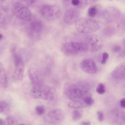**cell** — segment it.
<instances>
[{
	"mask_svg": "<svg viewBox=\"0 0 125 125\" xmlns=\"http://www.w3.org/2000/svg\"><path fill=\"white\" fill-rule=\"evenodd\" d=\"M83 101L86 104L88 105H91L93 104L94 102V100L90 96H88L85 97Z\"/></svg>",
	"mask_w": 125,
	"mask_h": 125,
	"instance_id": "7402d4cb",
	"label": "cell"
},
{
	"mask_svg": "<svg viewBox=\"0 0 125 125\" xmlns=\"http://www.w3.org/2000/svg\"><path fill=\"white\" fill-rule=\"evenodd\" d=\"M64 112L59 109L52 110L44 116L43 119L46 123L52 124H57L62 123L64 119Z\"/></svg>",
	"mask_w": 125,
	"mask_h": 125,
	"instance_id": "5b68a950",
	"label": "cell"
},
{
	"mask_svg": "<svg viewBox=\"0 0 125 125\" xmlns=\"http://www.w3.org/2000/svg\"><path fill=\"white\" fill-rule=\"evenodd\" d=\"M97 114L98 116V120L100 122L103 121L104 119V115L103 113L101 111H99L97 112Z\"/></svg>",
	"mask_w": 125,
	"mask_h": 125,
	"instance_id": "d4e9b609",
	"label": "cell"
},
{
	"mask_svg": "<svg viewBox=\"0 0 125 125\" xmlns=\"http://www.w3.org/2000/svg\"><path fill=\"white\" fill-rule=\"evenodd\" d=\"M5 121L3 119L0 118V125H5Z\"/></svg>",
	"mask_w": 125,
	"mask_h": 125,
	"instance_id": "d6a6232c",
	"label": "cell"
},
{
	"mask_svg": "<svg viewBox=\"0 0 125 125\" xmlns=\"http://www.w3.org/2000/svg\"><path fill=\"white\" fill-rule=\"evenodd\" d=\"M125 56V52L124 51L121 52L117 57V59L120 60L123 59Z\"/></svg>",
	"mask_w": 125,
	"mask_h": 125,
	"instance_id": "83f0119b",
	"label": "cell"
},
{
	"mask_svg": "<svg viewBox=\"0 0 125 125\" xmlns=\"http://www.w3.org/2000/svg\"><path fill=\"white\" fill-rule=\"evenodd\" d=\"M60 7L55 5H46L41 9V13L42 16L49 21H53L57 19L61 13Z\"/></svg>",
	"mask_w": 125,
	"mask_h": 125,
	"instance_id": "52a82bcc",
	"label": "cell"
},
{
	"mask_svg": "<svg viewBox=\"0 0 125 125\" xmlns=\"http://www.w3.org/2000/svg\"><path fill=\"white\" fill-rule=\"evenodd\" d=\"M15 69L13 75V78L16 81L22 80L23 77L24 65L21 57L16 53L13 54Z\"/></svg>",
	"mask_w": 125,
	"mask_h": 125,
	"instance_id": "ba28073f",
	"label": "cell"
},
{
	"mask_svg": "<svg viewBox=\"0 0 125 125\" xmlns=\"http://www.w3.org/2000/svg\"><path fill=\"white\" fill-rule=\"evenodd\" d=\"M43 28L41 21L36 20L32 21L30 24L29 29L31 33H38L41 32Z\"/></svg>",
	"mask_w": 125,
	"mask_h": 125,
	"instance_id": "5bb4252c",
	"label": "cell"
},
{
	"mask_svg": "<svg viewBox=\"0 0 125 125\" xmlns=\"http://www.w3.org/2000/svg\"><path fill=\"white\" fill-rule=\"evenodd\" d=\"M78 10L75 8H72L67 10L65 13L63 20L66 24L73 25L75 23L79 16Z\"/></svg>",
	"mask_w": 125,
	"mask_h": 125,
	"instance_id": "30bf717a",
	"label": "cell"
},
{
	"mask_svg": "<svg viewBox=\"0 0 125 125\" xmlns=\"http://www.w3.org/2000/svg\"><path fill=\"white\" fill-rule=\"evenodd\" d=\"M3 37V35L1 34H0V41L2 39Z\"/></svg>",
	"mask_w": 125,
	"mask_h": 125,
	"instance_id": "e575fe53",
	"label": "cell"
},
{
	"mask_svg": "<svg viewBox=\"0 0 125 125\" xmlns=\"http://www.w3.org/2000/svg\"><path fill=\"white\" fill-rule=\"evenodd\" d=\"M82 117L81 113L78 110L75 109L73 112V120H77L80 119Z\"/></svg>",
	"mask_w": 125,
	"mask_h": 125,
	"instance_id": "44dd1931",
	"label": "cell"
},
{
	"mask_svg": "<svg viewBox=\"0 0 125 125\" xmlns=\"http://www.w3.org/2000/svg\"><path fill=\"white\" fill-rule=\"evenodd\" d=\"M0 104L3 107L4 110L8 108L9 107V104L5 101H0Z\"/></svg>",
	"mask_w": 125,
	"mask_h": 125,
	"instance_id": "484cf974",
	"label": "cell"
},
{
	"mask_svg": "<svg viewBox=\"0 0 125 125\" xmlns=\"http://www.w3.org/2000/svg\"><path fill=\"white\" fill-rule=\"evenodd\" d=\"M121 47L119 45H116L114 46L113 49L114 52L117 53L120 52L121 50Z\"/></svg>",
	"mask_w": 125,
	"mask_h": 125,
	"instance_id": "4316f807",
	"label": "cell"
},
{
	"mask_svg": "<svg viewBox=\"0 0 125 125\" xmlns=\"http://www.w3.org/2000/svg\"><path fill=\"white\" fill-rule=\"evenodd\" d=\"M12 11L17 17L26 21H29L32 18L31 13L30 10L23 4L16 2L13 5Z\"/></svg>",
	"mask_w": 125,
	"mask_h": 125,
	"instance_id": "277c9868",
	"label": "cell"
},
{
	"mask_svg": "<svg viewBox=\"0 0 125 125\" xmlns=\"http://www.w3.org/2000/svg\"><path fill=\"white\" fill-rule=\"evenodd\" d=\"M68 105L70 107L75 109H81L84 107V104L81 102L72 101L68 103Z\"/></svg>",
	"mask_w": 125,
	"mask_h": 125,
	"instance_id": "2e32d148",
	"label": "cell"
},
{
	"mask_svg": "<svg viewBox=\"0 0 125 125\" xmlns=\"http://www.w3.org/2000/svg\"><path fill=\"white\" fill-rule=\"evenodd\" d=\"M29 94L34 98L52 101L55 98V91L53 88L44 83L32 87Z\"/></svg>",
	"mask_w": 125,
	"mask_h": 125,
	"instance_id": "7a4b0ae2",
	"label": "cell"
},
{
	"mask_svg": "<svg viewBox=\"0 0 125 125\" xmlns=\"http://www.w3.org/2000/svg\"><path fill=\"white\" fill-rule=\"evenodd\" d=\"M96 92L98 94H104L105 91V87L102 83H100L97 85L96 89Z\"/></svg>",
	"mask_w": 125,
	"mask_h": 125,
	"instance_id": "ffe728a7",
	"label": "cell"
},
{
	"mask_svg": "<svg viewBox=\"0 0 125 125\" xmlns=\"http://www.w3.org/2000/svg\"><path fill=\"white\" fill-rule=\"evenodd\" d=\"M125 64L123 63L117 66L113 71L112 76L115 79L123 80L125 77Z\"/></svg>",
	"mask_w": 125,
	"mask_h": 125,
	"instance_id": "4fadbf2b",
	"label": "cell"
},
{
	"mask_svg": "<svg viewBox=\"0 0 125 125\" xmlns=\"http://www.w3.org/2000/svg\"></svg>",
	"mask_w": 125,
	"mask_h": 125,
	"instance_id": "d590c367",
	"label": "cell"
},
{
	"mask_svg": "<svg viewBox=\"0 0 125 125\" xmlns=\"http://www.w3.org/2000/svg\"></svg>",
	"mask_w": 125,
	"mask_h": 125,
	"instance_id": "8d00e7d4",
	"label": "cell"
},
{
	"mask_svg": "<svg viewBox=\"0 0 125 125\" xmlns=\"http://www.w3.org/2000/svg\"><path fill=\"white\" fill-rule=\"evenodd\" d=\"M61 50L65 55L72 56L76 55L78 52L74 48L72 43V41L65 42L62 45Z\"/></svg>",
	"mask_w": 125,
	"mask_h": 125,
	"instance_id": "7c38bea8",
	"label": "cell"
},
{
	"mask_svg": "<svg viewBox=\"0 0 125 125\" xmlns=\"http://www.w3.org/2000/svg\"><path fill=\"white\" fill-rule=\"evenodd\" d=\"M80 68L88 73L94 74L97 71V68L94 61L92 59L87 58L83 60L80 64Z\"/></svg>",
	"mask_w": 125,
	"mask_h": 125,
	"instance_id": "9c48e42d",
	"label": "cell"
},
{
	"mask_svg": "<svg viewBox=\"0 0 125 125\" xmlns=\"http://www.w3.org/2000/svg\"><path fill=\"white\" fill-rule=\"evenodd\" d=\"M45 111L44 107L42 105H39L36 107L35 108V111L38 115H43Z\"/></svg>",
	"mask_w": 125,
	"mask_h": 125,
	"instance_id": "e0dca14e",
	"label": "cell"
},
{
	"mask_svg": "<svg viewBox=\"0 0 125 125\" xmlns=\"http://www.w3.org/2000/svg\"><path fill=\"white\" fill-rule=\"evenodd\" d=\"M28 75L32 87L44 83L39 72L36 69L33 68L29 69Z\"/></svg>",
	"mask_w": 125,
	"mask_h": 125,
	"instance_id": "8fae6325",
	"label": "cell"
},
{
	"mask_svg": "<svg viewBox=\"0 0 125 125\" xmlns=\"http://www.w3.org/2000/svg\"><path fill=\"white\" fill-rule=\"evenodd\" d=\"M75 27L78 31L82 33H91L100 29V25L96 21L83 18L78 19L75 23Z\"/></svg>",
	"mask_w": 125,
	"mask_h": 125,
	"instance_id": "3957f363",
	"label": "cell"
},
{
	"mask_svg": "<svg viewBox=\"0 0 125 125\" xmlns=\"http://www.w3.org/2000/svg\"><path fill=\"white\" fill-rule=\"evenodd\" d=\"M63 90L66 96L72 101L80 102L85 97L90 96L87 85L83 83L67 84Z\"/></svg>",
	"mask_w": 125,
	"mask_h": 125,
	"instance_id": "6da1fadb",
	"label": "cell"
},
{
	"mask_svg": "<svg viewBox=\"0 0 125 125\" xmlns=\"http://www.w3.org/2000/svg\"><path fill=\"white\" fill-rule=\"evenodd\" d=\"M4 111V109L3 107L0 104V113L3 112Z\"/></svg>",
	"mask_w": 125,
	"mask_h": 125,
	"instance_id": "836d02e7",
	"label": "cell"
},
{
	"mask_svg": "<svg viewBox=\"0 0 125 125\" xmlns=\"http://www.w3.org/2000/svg\"><path fill=\"white\" fill-rule=\"evenodd\" d=\"M0 83L2 85L6 86L8 83L7 76L3 65L0 62Z\"/></svg>",
	"mask_w": 125,
	"mask_h": 125,
	"instance_id": "9a60e30c",
	"label": "cell"
},
{
	"mask_svg": "<svg viewBox=\"0 0 125 125\" xmlns=\"http://www.w3.org/2000/svg\"><path fill=\"white\" fill-rule=\"evenodd\" d=\"M97 12V9L96 7L95 6L90 7L88 10V15L90 17H94L95 16Z\"/></svg>",
	"mask_w": 125,
	"mask_h": 125,
	"instance_id": "d6986e66",
	"label": "cell"
},
{
	"mask_svg": "<svg viewBox=\"0 0 125 125\" xmlns=\"http://www.w3.org/2000/svg\"><path fill=\"white\" fill-rule=\"evenodd\" d=\"M121 106L122 108L125 107V98H122L120 100V102Z\"/></svg>",
	"mask_w": 125,
	"mask_h": 125,
	"instance_id": "f546056e",
	"label": "cell"
},
{
	"mask_svg": "<svg viewBox=\"0 0 125 125\" xmlns=\"http://www.w3.org/2000/svg\"><path fill=\"white\" fill-rule=\"evenodd\" d=\"M71 2L73 5L75 6H78L80 4V0H72Z\"/></svg>",
	"mask_w": 125,
	"mask_h": 125,
	"instance_id": "f1b7e54d",
	"label": "cell"
},
{
	"mask_svg": "<svg viewBox=\"0 0 125 125\" xmlns=\"http://www.w3.org/2000/svg\"><path fill=\"white\" fill-rule=\"evenodd\" d=\"M5 122L7 125H12L16 124L17 121L13 117L9 116L6 117Z\"/></svg>",
	"mask_w": 125,
	"mask_h": 125,
	"instance_id": "ac0fdd59",
	"label": "cell"
},
{
	"mask_svg": "<svg viewBox=\"0 0 125 125\" xmlns=\"http://www.w3.org/2000/svg\"><path fill=\"white\" fill-rule=\"evenodd\" d=\"M80 3L79 6L82 7L83 5H86L96 2L98 0H80Z\"/></svg>",
	"mask_w": 125,
	"mask_h": 125,
	"instance_id": "603a6c76",
	"label": "cell"
},
{
	"mask_svg": "<svg viewBox=\"0 0 125 125\" xmlns=\"http://www.w3.org/2000/svg\"><path fill=\"white\" fill-rule=\"evenodd\" d=\"M109 56L108 54L106 52H104L102 55V59L101 62V64H104L106 63V60Z\"/></svg>",
	"mask_w": 125,
	"mask_h": 125,
	"instance_id": "cb8c5ba5",
	"label": "cell"
},
{
	"mask_svg": "<svg viewBox=\"0 0 125 125\" xmlns=\"http://www.w3.org/2000/svg\"><path fill=\"white\" fill-rule=\"evenodd\" d=\"M28 4L30 5L33 4L35 0H24Z\"/></svg>",
	"mask_w": 125,
	"mask_h": 125,
	"instance_id": "4dcf8cb0",
	"label": "cell"
},
{
	"mask_svg": "<svg viewBox=\"0 0 125 125\" xmlns=\"http://www.w3.org/2000/svg\"><path fill=\"white\" fill-rule=\"evenodd\" d=\"M84 43L87 50L93 52L99 51L102 48L103 45V42L101 37L96 34L88 36Z\"/></svg>",
	"mask_w": 125,
	"mask_h": 125,
	"instance_id": "8992f818",
	"label": "cell"
},
{
	"mask_svg": "<svg viewBox=\"0 0 125 125\" xmlns=\"http://www.w3.org/2000/svg\"><path fill=\"white\" fill-rule=\"evenodd\" d=\"M81 124L83 125H90L91 124V123L89 122L83 121L82 122Z\"/></svg>",
	"mask_w": 125,
	"mask_h": 125,
	"instance_id": "1f68e13d",
	"label": "cell"
}]
</instances>
